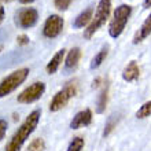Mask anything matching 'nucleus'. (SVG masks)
Instances as JSON below:
<instances>
[{
	"instance_id": "obj_1",
	"label": "nucleus",
	"mask_w": 151,
	"mask_h": 151,
	"mask_svg": "<svg viewBox=\"0 0 151 151\" xmlns=\"http://www.w3.org/2000/svg\"><path fill=\"white\" fill-rule=\"evenodd\" d=\"M40 117H41V110L36 109L33 110L30 114L26 117L24 122L21 124V127L17 129V132L12 135L11 140L8 142V144L6 146V150L4 151H21L24 143L26 142L29 136L33 133V131L37 128V124L40 121Z\"/></svg>"
},
{
	"instance_id": "obj_2",
	"label": "nucleus",
	"mask_w": 151,
	"mask_h": 151,
	"mask_svg": "<svg viewBox=\"0 0 151 151\" xmlns=\"http://www.w3.org/2000/svg\"><path fill=\"white\" fill-rule=\"evenodd\" d=\"M110 11H111V0H99L91 24L88 25L87 29L84 30V39L89 40L106 24L107 18L110 17Z\"/></svg>"
},
{
	"instance_id": "obj_3",
	"label": "nucleus",
	"mask_w": 151,
	"mask_h": 151,
	"mask_svg": "<svg viewBox=\"0 0 151 151\" xmlns=\"http://www.w3.org/2000/svg\"><path fill=\"white\" fill-rule=\"evenodd\" d=\"M131 14H132V7L129 4H121V6L115 8L113 19L110 22V25H109V35L113 39H117V37L122 35Z\"/></svg>"
},
{
	"instance_id": "obj_4",
	"label": "nucleus",
	"mask_w": 151,
	"mask_h": 151,
	"mask_svg": "<svg viewBox=\"0 0 151 151\" xmlns=\"http://www.w3.org/2000/svg\"><path fill=\"white\" fill-rule=\"evenodd\" d=\"M29 76V69H18L15 72H12L11 74H8L6 78L0 83V98L10 95L12 91H15Z\"/></svg>"
},
{
	"instance_id": "obj_5",
	"label": "nucleus",
	"mask_w": 151,
	"mask_h": 151,
	"mask_svg": "<svg viewBox=\"0 0 151 151\" xmlns=\"http://www.w3.org/2000/svg\"><path fill=\"white\" fill-rule=\"evenodd\" d=\"M76 93H77V84H76V81L68 83L52 98L51 103H50V110L51 111H59L60 109H63L69 103V100L74 98Z\"/></svg>"
},
{
	"instance_id": "obj_6",
	"label": "nucleus",
	"mask_w": 151,
	"mask_h": 151,
	"mask_svg": "<svg viewBox=\"0 0 151 151\" xmlns=\"http://www.w3.org/2000/svg\"><path fill=\"white\" fill-rule=\"evenodd\" d=\"M44 91H45V85L44 83H33L30 87L21 92L19 95L17 96V100L22 104H29L39 100L43 96Z\"/></svg>"
},
{
	"instance_id": "obj_7",
	"label": "nucleus",
	"mask_w": 151,
	"mask_h": 151,
	"mask_svg": "<svg viewBox=\"0 0 151 151\" xmlns=\"http://www.w3.org/2000/svg\"><path fill=\"white\" fill-rule=\"evenodd\" d=\"M37 19H39V12L35 8H22L15 14V25L22 29L35 26Z\"/></svg>"
},
{
	"instance_id": "obj_8",
	"label": "nucleus",
	"mask_w": 151,
	"mask_h": 151,
	"mask_svg": "<svg viewBox=\"0 0 151 151\" xmlns=\"http://www.w3.org/2000/svg\"><path fill=\"white\" fill-rule=\"evenodd\" d=\"M63 19L62 17L56 15H50L44 24V28H43V35L48 39H55L56 36H59L62 30H63Z\"/></svg>"
},
{
	"instance_id": "obj_9",
	"label": "nucleus",
	"mask_w": 151,
	"mask_h": 151,
	"mask_svg": "<svg viewBox=\"0 0 151 151\" xmlns=\"http://www.w3.org/2000/svg\"><path fill=\"white\" fill-rule=\"evenodd\" d=\"M29 55H30V54H29L26 50L7 52V54H4V55L0 58V69H7L17 63H21V62H24L26 58H29Z\"/></svg>"
},
{
	"instance_id": "obj_10",
	"label": "nucleus",
	"mask_w": 151,
	"mask_h": 151,
	"mask_svg": "<svg viewBox=\"0 0 151 151\" xmlns=\"http://www.w3.org/2000/svg\"><path fill=\"white\" fill-rule=\"evenodd\" d=\"M92 122V111L89 109H85L83 111H78L73 117L72 122H70V128L72 129H78L81 127H88Z\"/></svg>"
},
{
	"instance_id": "obj_11",
	"label": "nucleus",
	"mask_w": 151,
	"mask_h": 151,
	"mask_svg": "<svg viewBox=\"0 0 151 151\" xmlns=\"http://www.w3.org/2000/svg\"><path fill=\"white\" fill-rule=\"evenodd\" d=\"M80 58H81V50L78 47H74L69 51L66 60H65V72L70 73L73 70H76V68L78 66Z\"/></svg>"
},
{
	"instance_id": "obj_12",
	"label": "nucleus",
	"mask_w": 151,
	"mask_h": 151,
	"mask_svg": "<svg viewBox=\"0 0 151 151\" xmlns=\"http://www.w3.org/2000/svg\"><path fill=\"white\" fill-rule=\"evenodd\" d=\"M150 35H151V12H150V15L146 18V21L142 24V26H140V29L136 32V35L133 36L132 43H133V44L142 43V41L147 39Z\"/></svg>"
},
{
	"instance_id": "obj_13",
	"label": "nucleus",
	"mask_w": 151,
	"mask_h": 151,
	"mask_svg": "<svg viewBox=\"0 0 151 151\" xmlns=\"http://www.w3.org/2000/svg\"><path fill=\"white\" fill-rule=\"evenodd\" d=\"M92 18H93V8L92 7L85 8L83 12H80L78 15H77V18L74 19V22H73V28L80 29V28L87 26V25L91 24Z\"/></svg>"
},
{
	"instance_id": "obj_14",
	"label": "nucleus",
	"mask_w": 151,
	"mask_h": 151,
	"mask_svg": "<svg viewBox=\"0 0 151 151\" xmlns=\"http://www.w3.org/2000/svg\"><path fill=\"white\" fill-rule=\"evenodd\" d=\"M140 76V69L136 63V60H131L129 63L127 65V68L124 69L122 72V78L128 83H132V81H136Z\"/></svg>"
},
{
	"instance_id": "obj_15",
	"label": "nucleus",
	"mask_w": 151,
	"mask_h": 151,
	"mask_svg": "<svg viewBox=\"0 0 151 151\" xmlns=\"http://www.w3.org/2000/svg\"><path fill=\"white\" fill-rule=\"evenodd\" d=\"M107 99H109V83L106 81V83L103 84V88H102L99 96H98V100H96V113H98V114H102V113L106 110Z\"/></svg>"
},
{
	"instance_id": "obj_16",
	"label": "nucleus",
	"mask_w": 151,
	"mask_h": 151,
	"mask_svg": "<svg viewBox=\"0 0 151 151\" xmlns=\"http://www.w3.org/2000/svg\"><path fill=\"white\" fill-rule=\"evenodd\" d=\"M63 58H65V50L62 48V50H59L55 55L52 56V59L47 63L45 70H47L48 74H54V73H56V70L59 69V66H60V63H62Z\"/></svg>"
},
{
	"instance_id": "obj_17",
	"label": "nucleus",
	"mask_w": 151,
	"mask_h": 151,
	"mask_svg": "<svg viewBox=\"0 0 151 151\" xmlns=\"http://www.w3.org/2000/svg\"><path fill=\"white\" fill-rule=\"evenodd\" d=\"M121 113H113L110 114L107 119H106V124H104V129H103V137H107L113 131H114V128L117 127V124L119 122V119H121Z\"/></svg>"
},
{
	"instance_id": "obj_18",
	"label": "nucleus",
	"mask_w": 151,
	"mask_h": 151,
	"mask_svg": "<svg viewBox=\"0 0 151 151\" xmlns=\"http://www.w3.org/2000/svg\"><path fill=\"white\" fill-rule=\"evenodd\" d=\"M109 54V47L107 45H104V47H102V50H100L98 54H96L93 58H92L91 60V65H89V68L93 70V69H98L100 66V65L104 62V59H106V56H107Z\"/></svg>"
},
{
	"instance_id": "obj_19",
	"label": "nucleus",
	"mask_w": 151,
	"mask_h": 151,
	"mask_svg": "<svg viewBox=\"0 0 151 151\" xmlns=\"http://www.w3.org/2000/svg\"><path fill=\"white\" fill-rule=\"evenodd\" d=\"M151 115V100L150 102H146L143 106H140V109L136 111V118L139 119H143V118H147Z\"/></svg>"
},
{
	"instance_id": "obj_20",
	"label": "nucleus",
	"mask_w": 151,
	"mask_h": 151,
	"mask_svg": "<svg viewBox=\"0 0 151 151\" xmlns=\"http://www.w3.org/2000/svg\"><path fill=\"white\" fill-rule=\"evenodd\" d=\"M84 148V139L81 136H76L73 140L69 143L68 151H81Z\"/></svg>"
},
{
	"instance_id": "obj_21",
	"label": "nucleus",
	"mask_w": 151,
	"mask_h": 151,
	"mask_svg": "<svg viewBox=\"0 0 151 151\" xmlns=\"http://www.w3.org/2000/svg\"><path fill=\"white\" fill-rule=\"evenodd\" d=\"M44 148H45V143H44L43 139H40V137H37V139H35L32 142V143L29 144V151H43Z\"/></svg>"
},
{
	"instance_id": "obj_22",
	"label": "nucleus",
	"mask_w": 151,
	"mask_h": 151,
	"mask_svg": "<svg viewBox=\"0 0 151 151\" xmlns=\"http://www.w3.org/2000/svg\"><path fill=\"white\" fill-rule=\"evenodd\" d=\"M73 0H54V4H55V7L59 10V11H65V10H68L70 3H72Z\"/></svg>"
},
{
	"instance_id": "obj_23",
	"label": "nucleus",
	"mask_w": 151,
	"mask_h": 151,
	"mask_svg": "<svg viewBox=\"0 0 151 151\" xmlns=\"http://www.w3.org/2000/svg\"><path fill=\"white\" fill-rule=\"evenodd\" d=\"M6 132H7V121L6 119H0V140L4 139Z\"/></svg>"
},
{
	"instance_id": "obj_24",
	"label": "nucleus",
	"mask_w": 151,
	"mask_h": 151,
	"mask_svg": "<svg viewBox=\"0 0 151 151\" xmlns=\"http://www.w3.org/2000/svg\"><path fill=\"white\" fill-rule=\"evenodd\" d=\"M17 43H18V45H26V44H29V36L19 35V36L17 37Z\"/></svg>"
},
{
	"instance_id": "obj_25",
	"label": "nucleus",
	"mask_w": 151,
	"mask_h": 151,
	"mask_svg": "<svg viewBox=\"0 0 151 151\" xmlns=\"http://www.w3.org/2000/svg\"><path fill=\"white\" fill-rule=\"evenodd\" d=\"M100 83H102V78H100V77H96V78L92 81V88H99Z\"/></svg>"
},
{
	"instance_id": "obj_26",
	"label": "nucleus",
	"mask_w": 151,
	"mask_h": 151,
	"mask_svg": "<svg viewBox=\"0 0 151 151\" xmlns=\"http://www.w3.org/2000/svg\"><path fill=\"white\" fill-rule=\"evenodd\" d=\"M8 36V33L4 30V29H0V43L3 41V40H6V37Z\"/></svg>"
},
{
	"instance_id": "obj_27",
	"label": "nucleus",
	"mask_w": 151,
	"mask_h": 151,
	"mask_svg": "<svg viewBox=\"0 0 151 151\" xmlns=\"http://www.w3.org/2000/svg\"><path fill=\"white\" fill-rule=\"evenodd\" d=\"M143 7L144 8H150L151 7V0H143Z\"/></svg>"
},
{
	"instance_id": "obj_28",
	"label": "nucleus",
	"mask_w": 151,
	"mask_h": 151,
	"mask_svg": "<svg viewBox=\"0 0 151 151\" xmlns=\"http://www.w3.org/2000/svg\"><path fill=\"white\" fill-rule=\"evenodd\" d=\"M3 19H4V8L0 6V24L3 22Z\"/></svg>"
},
{
	"instance_id": "obj_29",
	"label": "nucleus",
	"mask_w": 151,
	"mask_h": 151,
	"mask_svg": "<svg viewBox=\"0 0 151 151\" xmlns=\"http://www.w3.org/2000/svg\"><path fill=\"white\" fill-rule=\"evenodd\" d=\"M35 0H19V3L22 4H29V3H33Z\"/></svg>"
},
{
	"instance_id": "obj_30",
	"label": "nucleus",
	"mask_w": 151,
	"mask_h": 151,
	"mask_svg": "<svg viewBox=\"0 0 151 151\" xmlns=\"http://www.w3.org/2000/svg\"><path fill=\"white\" fill-rule=\"evenodd\" d=\"M0 1H11V0H0Z\"/></svg>"
}]
</instances>
